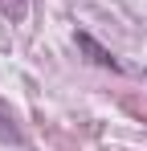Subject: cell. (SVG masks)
<instances>
[{
	"instance_id": "cell-1",
	"label": "cell",
	"mask_w": 147,
	"mask_h": 151,
	"mask_svg": "<svg viewBox=\"0 0 147 151\" xmlns=\"http://www.w3.org/2000/svg\"><path fill=\"white\" fill-rule=\"evenodd\" d=\"M0 12L12 17V21H21V17H24V0H0Z\"/></svg>"
}]
</instances>
